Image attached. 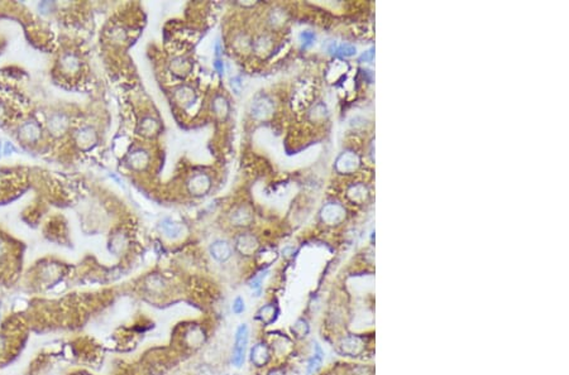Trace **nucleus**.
<instances>
[{
    "instance_id": "f257e3e1",
    "label": "nucleus",
    "mask_w": 569,
    "mask_h": 375,
    "mask_svg": "<svg viewBox=\"0 0 569 375\" xmlns=\"http://www.w3.org/2000/svg\"><path fill=\"white\" fill-rule=\"evenodd\" d=\"M248 339H249L248 326H247L246 323H242V325L237 328V332H235L234 346H233V352H232V362L237 367L242 366V364L244 362L247 345H248Z\"/></svg>"
},
{
    "instance_id": "f03ea898",
    "label": "nucleus",
    "mask_w": 569,
    "mask_h": 375,
    "mask_svg": "<svg viewBox=\"0 0 569 375\" xmlns=\"http://www.w3.org/2000/svg\"><path fill=\"white\" fill-rule=\"evenodd\" d=\"M274 111V102L267 95H259L252 101L249 106V115L253 120L263 121L272 116Z\"/></svg>"
},
{
    "instance_id": "7ed1b4c3",
    "label": "nucleus",
    "mask_w": 569,
    "mask_h": 375,
    "mask_svg": "<svg viewBox=\"0 0 569 375\" xmlns=\"http://www.w3.org/2000/svg\"><path fill=\"white\" fill-rule=\"evenodd\" d=\"M213 181L208 173L198 172L191 176L186 182V190L194 197H203L212 190Z\"/></svg>"
},
{
    "instance_id": "20e7f679",
    "label": "nucleus",
    "mask_w": 569,
    "mask_h": 375,
    "mask_svg": "<svg viewBox=\"0 0 569 375\" xmlns=\"http://www.w3.org/2000/svg\"><path fill=\"white\" fill-rule=\"evenodd\" d=\"M234 247L240 256L249 258V257H253L258 252L259 240L252 232H242L235 239Z\"/></svg>"
},
{
    "instance_id": "39448f33",
    "label": "nucleus",
    "mask_w": 569,
    "mask_h": 375,
    "mask_svg": "<svg viewBox=\"0 0 569 375\" xmlns=\"http://www.w3.org/2000/svg\"><path fill=\"white\" fill-rule=\"evenodd\" d=\"M172 96L176 104L186 110L194 106L195 102L198 101V92L195 91V89L193 86L186 85V83H182V85H178L177 87H175L172 91Z\"/></svg>"
},
{
    "instance_id": "423d86ee",
    "label": "nucleus",
    "mask_w": 569,
    "mask_h": 375,
    "mask_svg": "<svg viewBox=\"0 0 569 375\" xmlns=\"http://www.w3.org/2000/svg\"><path fill=\"white\" fill-rule=\"evenodd\" d=\"M254 215L253 210L249 205L242 203V205L235 206L229 214V221L235 227H247L253 222Z\"/></svg>"
},
{
    "instance_id": "0eeeda50",
    "label": "nucleus",
    "mask_w": 569,
    "mask_h": 375,
    "mask_svg": "<svg viewBox=\"0 0 569 375\" xmlns=\"http://www.w3.org/2000/svg\"><path fill=\"white\" fill-rule=\"evenodd\" d=\"M194 62L187 56H176L168 62V71L177 78H185L191 73Z\"/></svg>"
},
{
    "instance_id": "6e6552de",
    "label": "nucleus",
    "mask_w": 569,
    "mask_h": 375,
    "mask_svg": "<svg viewBox=\"0 0 569 375\" xmlns=\"http://www.w3.org/2000/svg\"><path fill=\"white\" fill-rule=\"evenodd\" d=\"M364 351V341L362 337L349 335L340 340L339 342V352L347 356H358Z\"/></svg>"
},
{
    "instance_id": "1a4fd4ad",
    "label": "nucleus",
    "mask_w": 569,
    "mask_h": 375,
    "mask_svg": "<svg viewBox=\"0 0 569 375\" xmlns=\"http://www.w3.org/2000/svg\"><path fill=\"white\" fill-rule=\"evenodd\" d=\"M274 47V39L271 34L261 33L253 39L252 43V51L258 58H266L272 53Z\"/></svg>"
},
{
    "instance_id": "9d476101",
    "label": "nucleus",
    "mask_w": 569,
    "mask_h": 375,
    "mask_svg": "<svg viewBox=\"0 0 569 375\" xmlns=\"http://www.w3.org/2000/svg\"><path fill=\"white\" fill-rule=\"evenodd\" d=\"M149 161H151V156H149L148 152L143 148L133 149V151L127 156L126 159L127 166H128L131 170L137 171V172H141V171L146 170L147 167L149 166Z\"/></svg>"
},
{
    "instance_id": "9b49d317",
    "label": "nucleus",
    "mask_w": 569,
    "mask_h": 375,
    "mask_svg": "<svg viewBox=\"0 0 569 375\" xmlns=\"http://www.w3.org/2000/svg\"><path fill=\"white\" fill-rule=\"evenodd\" d=\"M75 142L80 149L89 151L98 142L97 132L91 127H84V128L78 129L75 134Z\"/></svg>"
},
{
    "instance_id": "f8f14e48",
    "label": "nucleus",
    "mask_w": 569,
    "mask_h": 375,
    "mask_svg": "<svg viewBox=\"0 0 569 375\" xmlns=\"http://www.w3.org/2000/svg\"><path fill=\"white\" fill-rule=\"evenodd\" d=\"M161 129H162V124L156 116L146 115V116L142 117V120L139 121L137 132H138L141 136L146 137V138H153V137L158 136Z\"/></svg>"
},
{
    "instance_id": "ddd939ff",
    "label": "nucleus",
    "mask_w": 569,
    "mask_h": 375,
    "mask_svg": "<svg viewBox=\"0 0 569 375\" xmlns=\"http://www.w3.org/2000/svg\"><path fill=\"white\" fill-rule=\"evenodd\" d=\"M210 256L219 263H224L228 259L232 257L233 254V247L227 240L218 239L213 241L209 246Z\"/></svg>"
},
{
    "instance_id": "4468645a",
    "label": "nucleus",
    "mask_w": 569,
    "mask_h": 375,
    "mask_svg": "<svg viewBox=\"0 0 569 375\" xmlns=\"http://www.w3.org/2000/svg\"><path fill=\"white\" fill-rule=\"evenodd\" d=\"M210 109H212L213 115H214L218 120L224 121V120H227V117L229 116L230 114L229 100H228L227 96H224V95H220V94L215 95V96L212 99V102H210Z\"/></svg>"
},
{
    "instance_id": "2eb2a0df",
    "label": "nucleus",
    "mask_w": 569,
    "mask_h": 375,
    "mask_svg": "<svg viewBox=\"0 0 569 375\" xmlns=\"http://www.w3.org/2000/svg\"><path fill=\"white\" fill-rule=\"evenodd\" d=\"M271 359V352L269 347L264 342H257L251 350V361L254 366L261 367L267 365V362Z\"/></svg>"
},
{
    "instance_id": "dca6fc26",
    "label": "nucleus",
    "mask_w": 569,
    "mask_h": 375,
    "mask_svg": "<svg viewBox=\"0 0 569 375\" xmlns=\"http://www.w3.org/2000/svg\"><path fill=\"white\" fill-rule=\"evenodd\" d=\"M252 43H253V39L247 32H237L230 42L233 50L239 55H244L252 51Z\"/></svg>"
},
{
    "instance_id": "f3484780",
    "label": "nucleus",
    "mask_w": 569,
    "mask_h": 375,
    "mask_svg": "<svg viewBox=\"0 0 569 375\" xmlns=\"http://www.w3.org/2000/svg\"><path fill=\"white\" fill-rule=\"evenodd\" d=\"M158 226L162 234L165 235L166 237H168V239H177V237H180L182 235L183 231L182 225L176 221V220L171 219V217H163Z\"/></svg>"
},
{
    "instance_id": "a211bd4d",
    "label": "nucleus",
    "mask_w": 569,
    "mask_h": 375,
    "mask_svg": "<svg viewBox=\"0 0 569 375\" xmlns=\"http://www.w3.org/2000/svg\"><path fill=\"white\" fill-rule=\"evenodd\" d=\"M343 217H344V211H343L342 206L338 205V203L330 202L327 206H324V208L321 210V219L327 224H338Z\"/></svg>"
},
{
    "instance_id": "6ab92c4d",
    "label": "nucleus",
    "mask_w": 569,
    "mask_h": 375,
    "mask_svg": "<svg viewBox=\"0 0 569 375\" xmlns=\"http://www.w3.org/2000/svg\"><path fill=\"white\" fill-rule=\"evenodd\" d=\"M68 125H70V119L67 115L61 114V112L53 114L48 120V129L53 136H62L68 129Z\"/></svg>"
},
{
    "instance_id": "aec40b11",
    "label": "nucleus",
    "mask_w": 569,
    "mask_h": 375,
    "mask_svg": "<svg viewBox=\"0 0 569 375\" xmlns=\"http://www.w3.org/2000/svg\"><path fill=\"white\" fill-rule=\"evenodd\" d=\"M41 137V128L39 125L34 121H27L19 129V138L27 143L36 142Z\"/></svg>"
},
{
    "instance_id": "412c9836",
    "label": "nucleus",
    "mask_w": 569,
    "mask_h": 375,
    "mask_svg": "<svg viewBox=\"0 0 569 375\" xmlns=\"http://www.w3.org/2000/svg\"><path fill=\"white\" fill-rule=\"evenodd\" d=\"M278 313L279 311L278 308H277V306L272 305V303H268V305H264L263 307L259 308L258 312H257L256 318L258 321H261L264 326H269L273 322H276L277 317H278Z\"/></svg>"
},
{
    "instance_id": "4be33fe9",
    "label": "nucleus",
    "mask_w": 569,
    "mask_h": 375,
    "mask_svg": "<svg viewBox=\"0 0 569 375\" xmlns=\"http://www.w3.org/2000/svg\"><path fill=\"white\" fill-rule=\"evenodd\" d=\"M284 22H286V12L283 9L276 7V8L269 11L268 16H267V24L272 29L279 28V27L283 26Z\"/></svg>"
},
{
    "instance_id": "5701e85b",
    "label": "nucleus",
    "mask_w": 569,
    "mask_h": 375,
    "mask_svg": "<svg viewBox=\"0 0 569 375\" xmlns=\"http://www.w3.org/2000/svg\"><path fill=\"white\" fill-rule=\"evenodd\" d=\"M337 170L342 173H348L355 168V156L352 153H343L335 163Z\"/></svg>"
},
{
    "instance_id": "b1692460",
    "label": "nucleus",
    "mask_w": 569,
    "mask_h": 375,
    "mask_svg": "<svg viewBox=\"0 0 569 375\" xmlns=\"http://www.w3.org/2000/svg\"><path fill=\"white\" fill-rule=\"evenodd\" d=\"M60 65L61 68H62L66 73H73L76 72V71H78L81 63L77 56L73 55V53H66V55L62 56V58H61Z\"/></svg>"
},
{
    "instance_id": "393cba45",
    "label": "nucleus",
    "mask_w": 569,
    "mask_h": 375,
    "mask_svg": "<svg viewBox=\"0 0 569 375\" xmlns=\"http://www.w3.org/2000/svg\"><path fill=\"white\" fill-rule=\"evenodd\" d=\"M323 359H324L323 350L320 349V346H319L318 344H315V354H314V356L311 357L310 361H309L308 374H314V372L318 371V370L320 369Z\"/></svg>"
},
{
    "instance_id": "a878e982",
    "label": "nucleus",
    "mask_w": 569,
    "mask_h": 375,
    "mask_svg": "<svg viewBox=\"0 0 569 375\" xmlns=\"http://www.w3.org/2000/svg\"><path fill=\"white\" fill-rule=\"evenodd\" d=\"M291 331H293V333L298 337V339H303V337L308 336L310 327H309L308 322H306L304 318H300V320L296 321L295 325H294L293 328H291Z\"/></svg>"
},
{
    "instance_id": "bb28decb",
    "label": "nucleus",
    "mask_w": 569,
    "mask_h": 375,
    "mask_svg": "<svg viewBox=\"0 0 569 375\" xmlns=\"http://www.w3.org/2000/svg\"><path fill=\"white\" fill-rule=\"evenodd\" d=\"M127 38H128V33L122 27H114L112 29V32H110V39L114 43H123V42L127 41Z\"/></svg>"
},
{
    "instance_id": "cd10ccee",
    "label": "nucleus",
    "mask_w": 569,
    "mask_h": 375,
    "mask_svg": "<svg viewBox=\"0 0 569 375\" xmlns=\"http://www.w3.org/2000/svg\"><path fill=\"white\" fill-rule=\"evenodd\" d=\"M310 116L313 120H321L327 116V109L323 104H318L313 107L310 111Z\"/></svg>"
},
{
    "instance_id": "c85d7f7f",
    "label": "nucleus",
    "mask_w": 569,
    "mask_h": 375,
    "mask_svg": "<svg viewBox=\"0 0 569 375\" xmlns=\"http://www.w3.org/2000/svg\"><path fill=\"white\" fill-rule=\"evenodd\" d=\"M266 273L267 271L261 272V273H258L257 276H254L253 278L251 279V282H249V287H251L253 291H259V289H261L262 282H263L264 277H266Z\"/></svg>"
},
{
    "instance_id": "c756f323",
    "label": "nucleus",
    "mask_w": 569,
    "mask_h": 375,
    "mask_svg": "<svg viewBox=\"0 0 569 375\" xmlns=\"http://www.w3.org/2000/svg\"><path fill=\"white\" fill-rule=\"evenodd\" d=\"M232 310L233 312L235 313V315H240L242 312H244V310H246V305H244V300H243L242 297H237L234 301H233V306H232Z\"/></svg>"
},
{
    "instance_id": "7c9ffc66",
    "label": "nucleus",
    "mask_w": 569,
    "mask_h": 375,
    "mask_svg": "<svg viewBox=\"0 0 569 375\" xmlns=\"http://www.w3.org/2000/svg\"><path fill=\"white\" fill-rule=\"evenodd\" d=\"M300 37H301V41H303L304 47H308V46L313 45V42L315 41V34L310 31L303 32Z\"/></svg>"
},
{
    "instance_id": "2f4dec72",
    "label": "nucleus",
    "mask_w": 569,
    "mask_h": 375,
    "mask_svg": "<svg viewBox=\"0 0 569 375\" xmlns=\"http://www.w3.org/2000/svg\"><path fill=\"white\" fill-rule=\"evenodd\" d=\"M213 66H214L215 71H217L219 75H223V73H224V62H223V60H220V58H215Z\"/></svg>"
},
{
    "instance_id": "473e14b6",
    "label": "nucleus",
    "mask_w": 569,
    "mask_h": 375,
    "mask_svg": "<svg viewBox=\"0 0 569 375\" xmlns=\"http://www.w3.org/2000/svg\"><path fill=\"white\" fill-rule=\"evenodd\" d=\"M232 87L235 90V91H239L240 87H242V83H240L239 77L232 78Z\"/></svg>"
},
{
    "instance_id": "72a5a7b5",
    "label": "nucleus",
    "mask_w": 569,
    "mask_h": 375,
    "mask_svg": "<svg viewBox=\"0 0 569 375\" xmlns=\"http://www.w3.org/2000/svg\"><path fill=\"white\" fill-rule=\"evenodd\" d=\"M267 375H286V374H284V371H282L281 369H273V370H271V371H269Z\"/></svg>"
},
{
    "instance_id": "f704fd0d",
    "label": "nucleus",
    "mask_w": 569,
    "mask_h": 375,
    "mask_svg": "<svg viewBox=\"0 0 569 375\" xmlns=\"http://www.w3.org/2000/svg\"><path fill=\"white\" fill-rule=\"evenodd\" d=\"M220 53H222V47H220L219 42H217L215 43V56H217V58H219Z\"/></svg>"
},
{
    "instance_id": "c9c22d12",
    "label": "nucleus",
    "mask_w": 569,
    "mask_h": 375,
    "mask_svg": "<svg viewBox=\"0 0 569 375\" xmlns=\"http://www.w3.org/2000/svg\"><path fill=\"white\" fill-rule=\"evenodd\" d=\"M2 111H3V107L0 106V115H2Z\"/></svg>"
},
{
    "instance_id": "e433bc0d",
    "label": "nucleus",
    "mask_w": 569,
    "mask_h": 375,
    "mask_svg": "<svg viewBox=\"0 0 569 375\" xmlns=\"http://www.w3.org/2000/svg\"><path fill=\"white\" fill-rule=\"evenodd\" d=\"M0 253H2V244H0Z\"/></svg>"
}]
</instances>
